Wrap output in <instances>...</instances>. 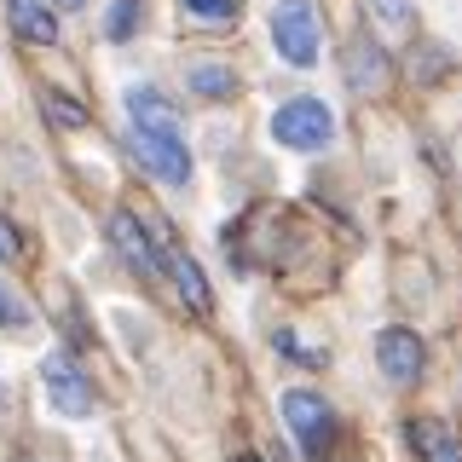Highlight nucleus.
Listing matches in <instances>:
<instances>
[{
	"label": "nucleus",
	"instance_id": "nucleus-1",
	"mask_svg": "<svg viewBox=\"0 0 462 462\" xmlns=\"http://www.w3.org/2000/svg\"><path fill=\"white\" fill-rule=\"evenodd\" d=\"M127 116H134V144H139V162L168 185L191 180V151H185V127L180 110L168 105L156 87H134L127 93Z\"/></svg>",
	"mask_w": 462,
	"mask_h": 462
},
{
	"label": "nucleus",
	"instance_id": "nucleus-2",
	"mask_svg": "<svg viewBox=\"0 0 462 462\" xmlns=\"http://www.w3.org/2000/svg\"><path fill=\"white\" fill-rule=\"evenodd\" d=\"M272 41H278L283 64L312 69V64H318V52H324V35H318V12H312V0H278V12H272Z\"/></svg>",
	"mask_w": 462,
	"mask_h": 462
},
{
	"label": "nucleus",
	"instance_id": "nucleus-3",
	"mask_svg": "<svg viewBox=\"0 0 462 462\" xmlns=\"http://www.w3.org/2000/svg\"><path fill=\"white\" fill-rule=\"evenodd\" d=\"M336 134V116H329L324 98H289V105L272 116V139L289 144V151H318Z\"/></svg>",
	"mask_w": 462,
	"mask_h": 462
},
{
	"label": "nucleus",
	"instance_id": "nucleus-4",
	"mask_svg": "<svg viewBox=\"0 0 462 462\" xmlns=\"http://www.w3.org/2000/svg\"><path fill=\"white\" fill-rule=\"evenodd\" d=\"M283 422H289V433L300 439L307 457H324L329 433H336V411H329L318 393H307V387H289L283 393Z\"/></svg>",
	"mask_w": 462,
	"mask_h": 462
},
{
	"label": "nucleus",
	"instance_id": "nucleus-5",
	"mask_svg": "<svg viewBox=\"0 0 462 462\" xmlns=\"http://www.w3.org/2000/svg\"><path fill=\"white\" fill-rule=\"evenodd\" d=\"M375 358H382V375L387 382H416L422 375V365H428V346H422V336L416 329H404V324H393V329H382L375 336Z\"/></svg>",
	"mask_w": 462,
	"mask_h": 462
},
{
	"label": "nucleus",
	"instance_id": "nucleus-6",
	"mask_svg": "<svg viewBox=\"0 0 462 462\" xmlns=\"http://www.w3.org/2000/svg\"><path fill=\"white\" fill-rule=\"evenodd\" d=\"M110 243H116V254H122L127 266L139 272V278H156V272H162V254H156V243L144 237V226H139L127 208L110 214Z\"/></svg>",
	"mask_w": 462,
	"mask_h": 462
},
{
	"label": "nucleus",
	"instance_id": "nucleus-7",
	"mask_svg": "<svg viewBox=\"0 0 462 462\" xmlns=\"http://www.w3.org/2000/svg\"><path fill=\"white\" fill-rule=\"evenodd\" d=\"M41 375H47V393H52V404H58L64 416H87V411H93V387H87V375L69 365L64 353H52Z\"/></svg>",
	"mask_w": 462,
	"mask_h": 462
},
{
	"label": "nucleus",
	"instance_id": "nucleus-8",
	"mask_svg": "<svg viewBox=\"0 0 462 462\" xmlns=\"http://www.w3.org/2000/svg\"><path fill=\"white\" fill-rule=\"evenodd\" d=\"M6 23H12L18 41H35V47H52V41H58L52 0H6Z\"/></svg>",
	"mask_w": 462,
	"mask_h": 462
},
{
	"label": "nucleus",
	"instance_id": "nucleus-9",
	"mask_svg": "<svg viewBox=\"0 0 462 462\" xmlns=\"http://www.w3.org/2000/svg\"><path fill=\"white\" fill-rule=\"evenodd\" d=\"M411 445L422 462H462V433H451L439 416H416L411 422Z\"/></svg>",
	"mask_w": 462,
	"mask_h": 462
},
{
	"label": "nucleus",
	"instance_id": "nucleus-10",
	"mask_svg": "<svg viewBox=\"0 0 462 462\" xmlns=\"http://www.w3.org/2000/svg\"><path fill=\"white\" fill-rule=\"evenodd\" d=\"M168 272H173V283H180V300L191 312H208L214 307V295H208V278H202V266L191 254H180V249H168Z\"/></svg>",
	"mask_w": 462,
	"mask_h": 462
},
{
	"label": "nucleus",
	"instance_id": "nucleus-11",
	"mask_svg": "<svg viewBox=\"0 0 462 462\" xmlns=\"http://www.w3.org/2000/svg\"><path fill=\"white\" fill-rule=\"evenodd\" d=\"M387 81V58L382 47H370V41H353V87L358 93H370V87Z\"/></svg>",
	"mask_w": 462,
	"mask_h": 462
},
{
	"label": "nucleus",
	"instance_id": "nucleus-12",
	"mask_svg": "<svg viewBox=\"0 0 462 462\" xmlns=\"http://www.w3.org/2000/svg\"><path fill=\"white\" fill-rule=\"evenodd\" d=\"M191 93H202V98H231V87H237V76L231 69H220V64H191Z\"/></svg>",
	"mask_w": 462,
	"mask_h": 462
},
{
	"label": "nucleus",
	"instance_id": "nucleus-13",
	"mask_svg": "<svg viewBox=\"0 0 462 462\" xmlns=\"http://www.w3.org/2000/svg\"><path fill=\"white\" fill-rule=\"evenodd\" d=\"M185 12H191L197 23H231L243 12V0H180Z\"/></svg>",
	"mask_w": 462,
	"mask_h": 462
},
{
	"label": "nucleus",
	"instance_id": "nucleus-14",
	"mask_svg": "<svg viewBox=\"0 0 462 462\" xmlns=\"http://www.w3.org/2000/svg\"><path fill=\"white\" fill-rule=\"evenodd\" d=\"M35 324V312H29V300L18 295V289L0 283V329H29Z\"/></svg>",
	"mask_w": 462,
	"mask_h": 462
},
{
	"label": "nucleus",
	"instance_id": "nucleus-15",
	"mask_svg": "<svg viewBox=\"0 0 462 462\" xmlns=\"http://www.w3.org/2000/svg\"><path fill=\"white\" fill-rule=\"evenodd\" d=\"M47 122H58V127H81L87 110L69 105V93H47Z\"/></svg>",
	"mask_w": 462,
	"mask_h": 462
},
{
	"label": "nucleus",
	"instance_id": "nucleus-16",
	"mask_svg": "<svg viewBox=\"0 0 462 462\" xmlns=\"http://www.w3.org/2000/svg\"><path fill=\"white\" fill-rule=\"evenodd\" d=\"M134 23H139V0H116V12H110V41H127L134 35Z\"/></svg>",
	"mask_w": 462,
	"mask_h": 462
},
{
	"label": "nucleus",
	"instance_id": "nucleus-17",
	"mask_svg": "<svg viewBox=\"0 0 462 462\" xmlns=\"http://www.w3.org/2000/svg\"><path fill=\"white\" fill-rule=\"evenodd\" d=\"M370 12H375L387 29H404V23H411V0H370Z\"/></svg>",
	"mask_w": 462,
	"mask_h": 462
},
{
	"label": "nucleus",
	"instance_id": "nucleus-18",
	"mask_svg": "<svg viewBox=\"0 0 462 462\" xmlns=\"http://www.w3.org/2000/svg\"><path fill=\"white\" fill-rule=\"evenodd\" d=\"M0 254H6V260H12V254H23V237H18V226H12L6 214H0Z\"/></svg>",
	"mask_w": 462,
	"mask_h": 462
},
{
	"label": "nucleus",
	"instance_id": "nucleus-19",
	"mask_svg": "<svg viewBox=\"0 0 462 462\" xmlns=\"http://www.w3.org/2000/svg\"><path fill=\"white\" fill-rule=\"evenodd\" d=\"M58 6H87V0H52V12H58Z\"/></svg>",
	"mask_w": 462,
	"mask_h": 462
},
{
	"label": "nucleus",
	"instance_id": "nucleus-20",
	"mask_svg": "<svg viewBox=\"0 0 462 462\" xmlns=\"http://www.w3.org/2000/svg\"><path fill=\"white\" fill-rule=\"evenodd\" d=\"M237 462H260V457H237Z\"/></svg>",
	"mask_w": 462,
	"mask_h": 462
}]
</instances>
